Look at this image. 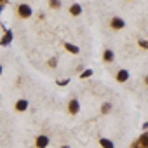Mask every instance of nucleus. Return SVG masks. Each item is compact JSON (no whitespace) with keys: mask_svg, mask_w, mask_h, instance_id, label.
I'll return each instance as SVG.
<instances>
[{"mask_svg":"<svg viewBox=\"0 0 148 148\" xmlns=\"http://www.w3.org/2000/svg\"><path fill=\"white\" fill-rule=\"evenodd\" d=\"M18 12H19L21 18H30V16H32V7H30L28 4H21V5L18 7Z\"/></svg>","mask_w":148,"mask_h":148,"instance_id":"nucleus-1","label":"nucleus"},{"mask_svg":"<svg viewBox=\"0 0 148 148\" xmlns=\"http://www.w3.org/2000/svg\"><path fill=\"white\" fill-rule=\"evenodd\" d=\"M110 25H112V28L113 30H122L124 26H125V21L122 19V18H112V21H110Z\"/></svg>","mask_w":148,"mask_h":148,"instance_id":"nucleus-2","label":"nucleus"},{"mask_svg":"<svg viewBox=\"0 0 148 148\" xmlns=\"http://www.w3.org/2000/svg\"><path fill=\"white\" fill-rule=\"evenodd\" d=\"M68 110H70V113H79V110H80V103H79V99H71L70 101V105H68Z\"/></svg>","mask_w":148,"mask_h":148,"instance_id":"nucleus-3","label":"nucleus"},{"mask_svg":"<svg viewBox=\"0 0 148 148\" xmlns=\"http://www.w3.org/2000/svg\"><path fill=\"white\" fill-rule=\"evenodd\" d=\"M47 145H49V138H47L45 134H40V136L37 138V146H38V148H47Z\"/></svg>","mask_w":148,"mask_h":148,"instance_id":"nucleus-4","label":"nucleus"},{"mask_svg":"<svg viewBox=\"0 0 148 148\" xmlns=\"http://www.w3.org/2000/svg\"><path fill=\"white\" fill-rule=\"evenodd\" d=\"M127 79H129V71H127V70H120V71L117 73V80H119V82H125Z\"/></svg>","mask_w":148,"mask_h":148,"instance_id":"nucleus-5","label":"nucleus"},{"mask_svg":"<svg viewBox=\"0 0 148 148\" xmlns=\"http://www.w3.org/2000/svg\"><path fill=\"white\" fill-rule=\"evenodd\" d=\"M26 108H28V101H26V99H19V101L16 103V110H18V112H25Z\"/></svg>","mask_w":148,"mask_h":148,"instance_id":"nucleus-6","label":"nucleus"},{"mask_svg":"<svg viewBox=\"0 0 148 148\" xmlns=\"http://www.w3.org/2000/svg\"><path fill=\"white\" fill-rule=\"evenodd\" d=\"M99 145H101L103 148H113V141H110V139H106V138H101V139H99Z\"/></svg>","mask_w":148,"mask_h":148,"instance_id":"nucleus-7","label":"nucleus"},{"mask_svg":"<svg viewBox=\"0 0 148 148\" xmlns=\"http://www.w3.org/2000/svg\"><path fill=\"white\" fill-rule=\"evenodd\" d=\"M64 47H66V49H68L71 54H79V52H80V49H79L77 45H73V44H68V42H66V45H64Z\"/></svg>","mask_w":148,"mask_h":148,"instance_id":"nucleus-8","label":"nucleus"},{"mask_svg":"<svg viewBox=\"0 0 148 148\" xmlns=\"http://www.w3.org/2000/svg\"><path fill=\"white\" fill-rule=\"evenodd\" d=\"M103 58H105V61H106V63H110V61H113V51H110V49H106V51H105V56H103Z\"/></svg>","mask_w":148,"mask_h":148,"instance_id":"nucleus-9","label":"nucleus"},{"mask_svg":"<svg viewBox=\"0 0 148 148\" xmlns=\"http://www.w3.org/2000/svg\"><path fill=\"white\" fill-rule=\"evenodd\" d=\"M70 11H71V14H73V16H79V14H80V11H82V9H80V5H79V4H73V5H71V9H70Z\"/></svg>","mask_w":148,"mask_h":148,"instance_id":"nucleus-10","label":"nucleus"},{"mask_svg":"<svg viewBox=\"0 0 148 148\" xmlns=\"http://www.w3.org/2000/svg\"><path fill=\"white\" fill-rule=\"evenodd\" d=\"M110 110H112V105H108V103H105V105H103V113H108Z\"/></svg>","mask_w":148,"mask_h":148,"instance_id":"nucleus-11","label":"nucleus"},{"mask_svg":"<svg viewBox=\"0 0 148 148\" xmlns=\"http://www.w3.org/2000/svg\"><path fill=\"white\" fill-rule=\"evenodd\" d=\"M141 143L148 146V134H143V136H141Z\"/></svg>","mask_w":148,"mask_h":148,"instance_id":"nucleus-12","label":"nucleus"},{"mask_svg":"<svg viewBox=\"0 0 148 148\" xmlns=\"http://www.w3.org/2000/svg\"><path fill=\"white\" fill-rule=\"evenodd\" d=\"M91 75H92V71H91V70H87V71H84V73H82V79H86V77H91Z\"/></svg>","mask_w":148,"mask_h":148,"instance_id":"nucleus-13","label":"nucleus"},{"mask_svg":"<svg viewBox=\"0 0 148 148\" xmlns=\"http://www.w3.org/2000/svg\"><path fill=\"white\" fill-rule=\"evenodd\" d=\"M11 38H12V33H7V35H5V38H4V42H2V44H7V42H9V40H11Z\"/></svg>","mask_w":148,"mask_h":148,"instance_id":"nucleus-14","label":"nucleus"},{"mask_svg":"<svg viewBox=\"0 0 148 148\" xmlns=\"http://www.w3.org/2000/svg\"><path fill=\"white\" fill-rule=\"evenodd\" d=\"M51 5H52V7H59L61 4H59V2H51Z\"/></svg>","mask_w":148,"mask_h":148,"instance_id":"nucleus-15","label":"nucleus"},{"mask_svg":"<svg viewBox=\"0 0 148 148\" xmlns=\"http://www.w3.org/2000/svg\"><path fill=\"white\" fill-rule=\"evenodd\" d=\"M145 82H146V84H148V75H146V77H145Z\"/></svg>","mask_w":148,"mask_h":148,"instance_id":"nucleus-16","label":"nucleus"},{"mask_svg":"<svg viewBox=\"0 0 148 148\" xmlns=\"http://www.w3.org/2000/svg\"><path fill=\"white\" fill-rule=\"evenodd\" d=\"M0 12H2V4H0Z\"/></svg>","mask_w":148,"mask_h":148,"instance_id":"nucleus-17","label":"nucleus"},{"mask_svg":"<svg viewBox=\"0 0 148 148\" xmlns=\"http://www.w3.org/2000/svg\"><path fill=\"white\" fill-rule=\"evenodd\" d=\"M0 73H2V66H0Z\"/></svg>","mask_w":148,"mask_h":148,"instance_id":"nucleus-18","label":"nucleus"},{"mask_svg":"<svg viewBox=\"0 0 148 148\" xmlns=\"http://www.w3.org/2000/svg\"><path fill=\"white\" fill-rule=\"evenodd\" d=\"M63 148H68V146H63Z\"/></svg>","mask_w":148,"mask_h":148,"instance_id":"nucleus-19","label":"nucleus"}]
</instances>
